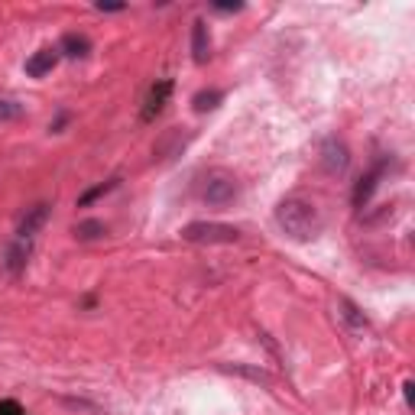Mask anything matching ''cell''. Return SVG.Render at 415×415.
Instances as JSON below:
<instances>
[{
	"label": "cell",
	"mask_w": 415,
	"mask_h": 415,
	"mask_svg": "<svg viewBox=\"0 0 415 415\" xmlns=\"http://www.w3.org/2000/svg\"><path fill=\"white\" fill-rule=\"evenodd\" d=\"M276 224H279V231L286 234L289 240H296V243H308L321 234V211L311 201L305 198H282L276 205Z\"/></svg>",
	"instance_id": "cell-1"
},
{
	"label": "cell",
	"mask_w": 415,
	"mask_h": 415,
	"mask_svg": "<svg viewBox=\"0 0 415 415\" xmlns=\"http://www.w3.org/2000/svg\"><path fill=\"white\" fill-rule=\"evenodd\" d=\"M198 195H201V201H205V205L224 207V205H231V201H237L240 182L231 176V172H224V169H211V172H205V176H201Z\"/></svg>",
	"instance_id": "cell-2"
},
{
	"label": "cell",
	"mask_w": 415,
	"mask_h": 415,
	"mask_svg": "<svg viewBox=\"0 0 415 415\" xmlns=\"http://www.w3.org/2000/svg\"><path fill=\"white\" fill-rule=\"evenodd\" d=\"M237 237H240L237 227L217 221H195L182 227V240H188V243H234Z\"/></svg>",
	"instance_id": "cell-3"
},
{
	"label": "cell",
	"mask_w": 415,
	"mask_h": 415,
	"mask_svg": "<svg viewBox=\"0 0 415 415\" xmlns=\"http://www.w3.org/2000/svg\"><path fill=\"white\" fill-rule=\"evenodd\" d=\"M321 166H325V172H331V176H341L344 169L351 166L347 146H344L341 140H325V146H321Z\"/></svg>",
	"instance_id": "cell-4"
},
{
	"label": "cell",
	"mask_w": 415,
	"mask_h": 415,
	"mask_svg": "<svg viewBox=\"0 0 415 415\" xmlns=\"http://www.w3.org/2000/svg\"><path fill=\"white\" fill-rule=\"evenodd\" d=\"M56 62H59V49H40V52L26 62V75H30V78H42V75H49L56 68Z\"/></svg>",
	"instance_id": "cell-5"
},
{
	"label": "cell",
	"mask_w": 415,
	"mask_h": 415,
	"mask_svg": "<svg viewBox=\"0 0 415 415\" xmlns=\"http://www.w3.org/2000/svg\"><path fill=\"white\" fill-rule=\"evenodd\" d=\"M46 217H49V205H36V207H30L23 215V221H20V240H30L32 234H40V227L46 224Z\"/></svg>",
	"instance_id": "cell-6"
},
{
	"label": "cell",
	"mask_w": 415,
	"mask_h": 415,
	"mask_svg": "<svg viewBox=\"0 0 415 415\" xmlns=\"http://www.w3.org/2000/svg\"><path fill=\"white\" fill-rule=\"evenodd\" d=\"M192 52L198 65H205L211 59V36H207L205 20H195V26H192Z\"/></svg>",
	"instance_id": "cell-7"
},
{
	"label": "cell",
	"mask_w": 415,
	"mask_h": 415,
	"mask_svg": "<svg viewBox=\"0 0 415 415\" xmlns=\"http://www.w3.org/2000/svg\"><path fill=\"white\" fill-rule=\"evenodd\" d=\"M88 49H91L88 36H81V32H65L59 52H65L68 59H81V56H88Z\"/></svg>",
	"instance_id": "cell-8"
},
{
	"label": "cell",
	"mask_w": 415,
	"mask_h": 415,
	"mask_svg": "<svg viewBox=\"0 0 415 415\" xmlns=\"http://www.w3.org/2000/svg\"><path fill=\"white\" fill-rule=\"evenodd\" d=\"M169 91H172V81H160V85H156V88L150 91V101H146V111H143V117H146V120H152L156 114L162 111V101L169 97Z\"/></svg>",
	"instance_id": "cell-9"
},
{
	"label": "cell",
	"mask_w": 415,
	"mask_h": 415,
	"mask_svg": "<svg viewBox=\"0 0 415 415\" xmlns=\"http://www.w3.org/2000/svg\"><path fill=\"white\" fill-rule=\"evenodd\" d=\"M26 256H30V247H26V240H16L13 247L7 250V260H4V266H7V272H20L26 266Z\"/></svg>",
	"instance_id": "cell-10"
},
{
	"label": "cell",
	"mask_w": 415,
	"mask_h": 415,
	"mask_svg": "<svg viewBox=\"0 0 415 415\" xmlns=\"http://www.w3.org/2000/svg\"><path fill=\"white\" fill-rule=\"evenodd\" d=\"M221 91H215V88H211V91H198V95H195V111H198V114H205V111H215V107H217V104H221Z\"/></svg>",
	"instance_id": "cell-11"
},
{
	"label": "cell",
	"mask_w": 415,
	"mask_h": 415,
	"mask_svg": "<svg viewBox=\"0 0 415 415\" xmlns=\"http://www.w3.org/2000/svg\"><path fill=\"white\" fill-rule=\"evenodd\" d=\"M104 234V224L101 221H81L75 224V237L78 240H97Z\"/></svg>",
	"instance_id": "cell-12"
},
{
	"label": "cell",
	"mask_w": 415,
	"mask_h": 415,
	"mask_svg": "<svg viewBox=\"0 0 415 415\" xmlns=\"http://www.w3.org/2000/svg\"><path fill=\"white\" fill-rule=\"evenodd\" d=\"M373 188H376V172H370L367 179H360V185H357V192H354V205H363V201L373 195Z\"/></svg>",
	"instance_id": "cell-13"
},
{
	"label": "cell",
	"mask_w": 415,
	"mask_h": 415,
	"mask_svg": "<svg viewBox=\"0 0 415 415\" xmlns=\"http://www.w3.org/2000/svg\"><path fill=\"white\" fill-rule=\"evenodd\" d=\"M341 308H344V318H347V321H354L357 327H367V318H360L357 308H354L351 302H341Z\"/></svg>",
	"instance_id": "cell-14"
},
{
	"label": "cell",
	"mask_w": 415,
	"mask_h": 415,
	"mask_svg": "<svg viewBox=\"0 0 415 415\" xmlns=\"http://www.w3.org/2000/svg\"><path fill=\"white\" fill-rule=\"evenodd\" d=\"M114 185H117V182H104V185H97V188H91V192H88V195H81V201H78V205H88V201H95V198H97V195H104V192H111Z\"/></svg>",
	"instance_id": "cell-15"
},
{
	"label": "cell",
	"mask_w": 415,
	"mask_h": 415,
	"mask_svg": "<svg viewBox=\"0 0 415 415\" xmlns=\"http://www.w3.org/2000/svg\"><path fill=\"white\" fill-rule=\"evenodd\" d=\"M20 114V107H16L13 101H0V120H10V117H16Z\"/></svg>",
	"instance_id": "cell-16"
},
{
	"label": "cell",
	"mask_w": 415,
	"mask_h": 415,
	"mask_svg": "<svg viewBox=\"0 0 415 415\" xmlns=\"http://www.w3.org/2000/svg\"><path fill=\"white\" fill-rule=\"evenodd\" d=\"M97 10H124V4H104V0H101V4H97Z\"/></svg>",
	"instance_id": "cell-17"
},
{
	"label": "cell",
	"mask_w": 415,
	"mask_h": 415,
	"mask_svg": "<svg viewBox=\"0 0 415 415\" xmlns=\"http://www.w3.org/2000/svg\"><path fill=\"white\" fill-rule=\"evenodd\" d=\"M402 390H406V402L412 406V380H406V386H402Z\"/></svg>",
	"instance_id": "cell-18"
}]
</instances>
